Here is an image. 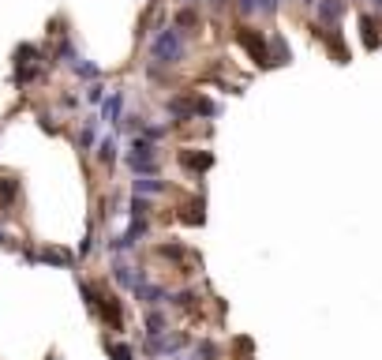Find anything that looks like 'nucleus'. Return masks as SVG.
<instances>
[{
  "label": "nucleus",
  "instance_id": "9",
  "mask_svg": "<svg viewBox=\"0 0 382 360\" xmlns=\"http://www.w3.org/2000/svg\"><path fill=\"white\" fill-rule=\"evenodd\" d=\"M98 113H101V124H105V128H116L120 120H124V113H128V90H120V87L109 90Z\"/></svg>",
  "mask_w": 382,
  "mask_h": 360
},
{
  "label": "nucleus",
  "instance_id": "3",
  "mask_svg": "<svg viewBox=\"0 0 382 360\" xmlns=\"http://www.w3.org/2000/svg\"><path fill=\"white\" fill-rule=\"evenodd\" d=\"M19 255H23V263H31V266L49 263V266H64V271H71V266L79 263V252H71V248H60V244H45V248L23 244Z\"/></svg>",
  "mask_w": 382,
  "mask_h": 360
},
{
  "label": "nucleus",
  "instance_id": "21",
  "mask_svg": "<svg viewBox=\"0 0 382 360\" xmlns=\"http://www.w3.org/2000/svg\"><path fill=\"white\" fill-rule=\"evenodd\" d=\"M105 353H109V360H139V349L120 338H105Z\"/></svg>",
  "mask_w": 382,
  "mask_h": 360
},
{
  "label": "nucleus",
  "instance_id": "5",
  "mask_svg": "<svg viewBox=\"0 0 382 360\" xmlns=\"http://www.w3.org/2000/svg\"><path fill=\"white\" fill-rule=\"evenodd\" d=\"M109 278H113L116 289H124V293H132L139 282H146L150 274L143 271V266H135V263H128V255H113V263H109Z\"/></svg>",
  "mask_w": 382,
  "mask_h": 360
},
{
  "label": "nucleus",
  "instance_id": "18",
  "mask_svg": "<svg viewBox=\"0 0 382 360\" xmlns=\"http://www.w3.org/2000/svg\"><path fill=\"white\" fill-rule=\"evenodd\" d=\"M15 203H19V180H15V177H0V210H4V218H12Z\"/></svg>",
  "mask_w": 382,
  "mask_h": 360
},
{
  "label": "nucleus",
  "instance_id": "1",
  "mask_svg": "<svg viewBox=\"0 0 382 360\" xmlns=\"http://www.w3.org/2000/svg\"><path fill=\"white\" fill-rule=\"evenodd\" d=\"M188 34L180 31L176 23H165L154 31V38L146 42V57L150 64H162V68H180L184 60H188Z\"/></svg>",
  "mask_w": 382,
  "mask_h": 360
},
{
  "label": "nucleus",
  "instance_id": "12",
  "mask_svg": "<svg viewBox=\"0 0 382 360\" xmlns=\"http://www.w3.org/2000/svg\"><path fill=\"white\" fill-rule=\"evenodd\" d=\"M315 15H319V31H338V23L345 15V0H319Z\"/></svg>",
  "mask_w": 382,
  "mask_h": 360
},
{
  "label": "nucleus",
  "instance_id": "4",
  "mask_svg": "<svg viewBox=\"0 0 382 360\" xmlns=\"http://www.w3.org/2000/svg\"><path fill=\"white\" fill-rule=\"evenodd\" d=\"M191 345V338L184 334V330H165V334H157V338H143V357H150V360H165V357H176V353H184V349Z\"/></svg>",
  "mask_w": 382,
  "mask_h": 360
},
{
  "label": "nucleus",
  "instance_id": "29",
  "mask_svg": "<svg viewBox=\"0 0 382 360\" xmlns=\"http://www.w3.org/2000/svg\"><path fill=\"white\" fill-rule=\"evenodd\" d=\"M45 38H49V45L60 42V38H71V34H68V19H64V15H57V19L49 23V31H45Z\"/></svg>",
  "mask_w": 382,
  "mask_h": 360
},
{
  "label": "nucleus",
  "instance_id": "2",
  "mask_svg": "<svg viewBox=\"0 0 382 360\" xmlns=\"http://www.w3.org/2000/svg\"><path fill=\"white\" fill-rule=\"evenodd\" d=\"M236 45L248 49V57L259 64V68H274V57H270V34L259 31L251 23H240L236 26Z\"/></svg>",
  "mask_w": 382,
  "mask_h": 360
},
{
  "label": "nucleus",
  "instance_id": "13",
  "mask_svg": "<svg viewBox=\"0 0 382 360\" xmlns=\"http://www.w3.org/2000/svg\"><path fill=\"white\" fill-rule=\"evenodd\" d=\"M124 203H128V196H120V191H109V196H101V199H98V221H101V225H109V221L124 218Z\"/></svg>",
  "mask_w": 382,
  "mask_h": 360
},
{
  "label": "nucleus",
  "instance_id": "26",
  "mask_svg": "<svg viewBox=\"0 0 382 360\" xmlns=\"http://www.w3.org/2000/svg\"><path fill=\"white\" fill-rule=\"evenodd\" d=\"M195 300H199V293L195 289H176V293H169V308H184V311H191L195 308Z\"/></svg>",
  "mask_w": 382,
  "mask_h": 360
},
{
  "label": "nucleus",
  "instance_id": "10",
  "mask_svg": "<svg viewBox=\"0 0 382 360\" xmlns=\"http://www.w3.org/2000/svg\"><path fill=\"white\" fill-rule=\"evenodd\" d=\"M98 139H101V113H87V117L79 120V132H76L79 154H94Z\"/></svg>",
  "mask_w": 382,
  "mask_h": 360
},
{
  "label": "nucleus",
  "instance_id": "30",
  "mask_svg": "<svg viewBox=\"0 0 382 360\" xmlns=\"http://www.w3.org/2000/svg\"><path fill=\"white\" fill-rule=\"evenodd\" d=\"M195 357L199 360H218L221 357V349H218V341H210V338H202L199 345H195Z\"/></svg>",
  "mask_w": 382,
  "mask_h": 360
},
{
  "label": "nucleus",
  "instance_id": "7",
  "mask_svg": "<svg viewBox=\"0 0 382 360\" xmlns=\"http://www.w3.org/2000/svg\"><path fill=\"white\" fill-rule=\"evenodd\" d=\"M120 158H124V154H120V135L109 128V132H101V139H98V146H94V162H98L105 173H113L116 165H120Z\"/></svg>",
  "mask_w": 382,
  "mask_h": 360
},
{
  "label": "nucleus",
  "instance_id": "28",
  "mask_svg": "<svg viewBox=\"0 0 382 360\" xmlns=\"http://www.w3.org/2000/svg\"><path fill=\"white\" fill-rule=\"evenodd\" d=\"M57 105L64 109V113H79V105H87V101H83V94H76V90H64V94L57 98Z\"/></svg>",
  "mask_w": 382,
  "mask_h": 360
},
{
  "label": "nucleus",
  "instance_id": "15",
  "mask_svg": "<svg viewBox=\"0 0 382 360\" xmlns=\"http://www.w3.org/2000/svg\"><path fill=\"white\" fill-rule=\"evenodd\" d=\"M34 120H38V128H42V132H49V135H64V132H68V124L60 120V113H57V109L34 105Z\"/></svg>",
  "mask_w": 382,
  "mask_h": 360
},
{
  "label": "nucleus",
  "instance_id": "39",
  "mask_svg": "<svg viewBox=\"0 0 382 360\" xmlns=\"http://www.w3.org/2000/svg\"><path fill=\"white\" fill-rule=\"evenodd\" d=\"M345 4H349V0H345Z\"/></svg>",
  "mask_w": 382,
  "mask_h": 360
},
{
  "label": "nucleus",
  "instance_id": "24",
  "mask_svg": "<svg viewBox=\"0 0 382 360\" xmlns=\"http://www.w3.org/2000/svg\"><path fill=\"white\" fill-rule=\"evenodd\" d=\"M105 94H109V87L105 83H87V87H83V101H87L90 109H101V101H105Z\"/></svg>",
  "mask_w": 382,
  "mask_h": 360
},
{
  "label": "nucleus",
  "instance_id": "6",
  "mask_svg": "<svg viewBox=\"0 0 382 360\" xmlns=\"http://www.w3.org/2000/svg\"><path fill=\"white\" fill-rule=\"evenodd\" d=\"M94 319H101L109 330H113V334H120V330H124V300H120V293L101 289V300H98Z\"/></svg>",
  "mask_w": 382,
  "mask_h": 360
},
{
  "label": "nucleus",
  "instance_id": "11",
  "mask_svg": "<svg viewBox=\"0 0 382 360\" xmlns=\"http://www.w3.org/2000/svg\"><path fill=\"white\" fill-rule=\"evenodd\" d=\"M132 297L143 304V308H162L165 300H169V289H165V285H157V282H139L135 289H132Z\"/></svg>",
  "mask_w": 382,
  "mask_h": 360
},
{
  "label": "nucleus",
  "instance_id": "22",
  "mask_svg": "<svg viewBox=\"0 0 382 360\" xmlns=\"http://www.w3.org/2000/svg\"><path fill=\"white\" fill-rule=\"evenodd\" d=\"M173 23H176V26H180V31H184V34H191V31H195V26H199V23H202V15H199V8H191V4H180V12H176V15H173Z\"/></svg>",
  "mask_w": 382,
  "mask_h": 360
},
{
  "label": "nucleus",
  "instance_id": "25",
  "mask_svg": "<svg viewBox=\"0 0 382 360\" xmlns=\"http://www.w3.org/2000/svg\"><path fill=\"white\" fill-rule=\"evenodd\" d=\"M124 169L132 173V177H157V173H162V158H154V162H124Z\"/></svg>",
  "mask_w": 382,
  "mask_h": 360
},
{
  "label": "nucleus",
  "instance_id": "27",
  "mask_svg": "<svg viewBox=\"0 0 382 360\" xmlns=\"http://www.w3.org/2000/svg\"><path fill=\"white\" fill-rule=\"evenodd\" d=\"M270 57H274V64H288V60H293L288 42L281 38V34H270Z\"/></svg>",
  "mask_w": 382,
  "mask_h": 360
},
{
  "label": "nucleus",
  "instance_id": "20",
  "mask_svg": "<svg viewBox=\"0 0 382 360\" xmlns=\"http://www.w3.org/2000/svg\"><path fill=\"white\" fill-rule=\"evenodd\" d=\"M360 38H363V45H367V49H379V45H382V38H379V19H375L371 12L360 15Z\"/></svg>",
  "mask_w": 382,
  "mask_h": 360
},
{
  "label": "nucleus",
  "instance_id": "8",
  "mask_svg": "<svg viewBox=\"0 0 382 360\" xmlns=\"http://www.w3.org/2000/svg\"><path fill=\"white\" fill-rule=\"evenodd\" d=\"M176 162H180V169H188L191 177H202V173H210V169H214V151L184 146V151H176Z\"/></svg>",
  "mask_w": 382,
  "mask_h": 360
},
{
  "label": "nucleus",
  "instance_id": "35",
  "mask_svg": "<svg viewBox=\"0 0 382 360\" xmlns=\"http://www.w3.org/2000/svg\"><path fill=\"white\" fill-rule=\"evenodd\" d=\"M0 248H15V240H12V237H8V233H4V229H0Z\"/></svg>",
  "mask_w": 382,
  "mask_h": 360
},
{
  "label": "nucleus",
  "instance_id": "31",
  "mask_svg": "<svg viewBox=\"0 0 382 360\" xmlns=\"http://www.w3.org/2000/svg\"><path fill=\"white\" fill-rule=\"evenodd\" d=\"M232 8L240 12V19H255L259 15V0H232Z\"/></svg>",
  "mask_w": 382,
  "mask_h": 360
},
{
  "label": "nucleus",
  "instance_id": "16",
  "mask_svg": "<svg viewBox=\"0 0 382 360\" xmlns=\"http://www.w3.org/2000/svg\"><path fill=\"white\" fill-rule=\"evenodd\" d=\"M68 71H71V76H76V79L83 83V87H87V83H98V79H105V71H101L94 60H87V57H76V60L68 64Z\"/></svg>",
  "mask_w": 382,
  "mask_h": 360
},
{
  "label": "nucleus",
  "instance_id": "32",
  "mask_svg": "<svg viewBox=\"0 0 382 360\" xmlns=\"http://www.w3.org/2000/svg\"><path fill=\"white\" fill-rule=\"evenodd\" d=\"M94 248H98V233H94V225H90V229H87V237L79 240V259H87V255L94 252Z\"/></svg>",
  "mask_w": 382,
  "mask_h": 360
},
{
  "label": "nucleus",
  "instance_id": "23",
  "mask_svg": "<svg viewBox=\"0 0 382 360\" xmlns=\"http://www.w3.org/2000/svg\"><path fill=\"white\" fill-rule=\"evenodd\" d=\"M157 259H169V263H184V255H188V248L180 244V240H169V244H157L154 248Z\"/></svg>",
  "mask_w": 382,
  "mask_h": 360
},
{
  "label": "nucleus",
  "instance_id": "38",
  "mask_svg": "<svg viewBox=\"0 0 382 360\" xmlns=\"http://www.w3.org/2000/svg\"><path fill=\"white\" fill-rule=\"evenodd\" d=\"M188 360H199V357H195V353H191V357H188Z\"/></svg>",
  "mask_w": 382,
  "mask_h": 360
},
{
  "label": "nucleus",
  "instance_id": "37",
  "mask_svg": "<svg viewBox=\"0 0 382 360\" xmlns=\"http://www.w3.org/2000/svg\"><path fill=\"white\" fill-rule=\"evenodd\" d=\"M371 4H375V12H382V0H371Z\"/></svg>",
  "mask_w": 382,
  "mask_h": 360
},
{
  "label": "nucleus",
  "instance_id": "17",
  "mask_svg": "<svg viewBox=\"0 0 382 360\" xmlns=\"http://www.w3.org/2000/svg\"><path fill=\"white\" fill-rule=\"evenodd\" d=\"M165 330H169V311L146 308V316H143V338H157V334H165Z\"/></svg>",
  "mask_w": 382,
  "mask_h": 360
},
{
  "label": "nucleus",
  "instance_id": "14",
  "mask_svg": "<svg viewBox=\"0 0 382 360\" xmlns=\"http://www.w3.org/2000/svg\"><path fill=\"white\" fill-rule=\"evenodd\" d=\"M132 196H169V180H162V177H132Z\"/></svg>",
  "mask_w": 382,
  "mask_h": 360
},
{
  "label": "nucleus",
  "instance_id": "34",
  "mask_svg": "<svg viewBox=\"0 0 382 360\" xmlns=\"http://www.w3.org/2000/svg\"><path fill=\"white\" fill-rule=\"evenodd\" d=\"M202 4H207L210 12H225V8L232 4V0H202Z\"/></svg>",
  "mask_w": 382,
  "mask_h": 360
},
{
  "label": "nucleus",
  "instance_id": "33",
  "mask_svg": "<svg viewBox=\"0 0 382 360\" xmlns=\"http://www.w3.org/2000/svg\"><path fill=\"white\" fill-rule=\"evenodd\" d=\"M277 8H281V0H259V15H263V19H274Z\"/></svg>",
  "mask_w": 382,
  "mask_h": 360
},
{
  "label": "nucleus",
  "instance_id": "19",
  "mask_svg": "<svg viewBox=\"0 0 382 360\" xmlns=\"http://www.w3.org/2000/svg\"><path fill=\"white\" fill-rule=\"evenodd\" d=\"M124 218H154V199L150 196H128Z\"/></svg>",
  "mask_w": 382,
  "mask_h": 360
},
{
  "label": "nucleus",
  "instance_id": "36",
  "mask_svg": "<svg viewBox=\"0 0 382 360\" xmlns=\"http://www.w3.org/2000/svg\"><path fill=\"white\" fill-rule=\"evenodd\" d=\"M300 4H307V8H315V4H319V0H300Z\"/></svg>",
  "mask_w": 382,
  "mask_h": 360
}]
</instances>
